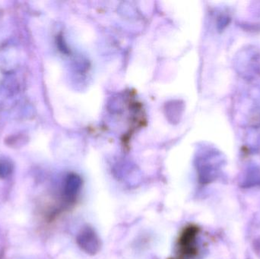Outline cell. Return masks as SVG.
Returning <instances> with one entry per match:
<instances>
[{"label":"cell","mask_w":260,"mask_h":259,"mask_svg":"<svg viewBox=\"0 0 260 259\" xmlns=\"http://www.w3.org/2000/svg\"><path fill=\"white\" fill-rule=\"evenodd\" d=\"M198 229L196 227L189 225L180 233L178 239L179 252L183 257L193 256L197 254V249L195 246L196 237Z\"/></svg>","instance_id":"cell-1"}]
</instances>
